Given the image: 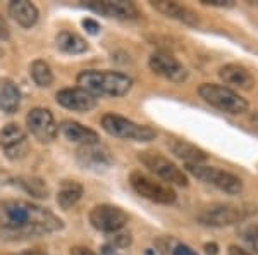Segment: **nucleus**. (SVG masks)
<instances>
[{
	"mask_svg": "<svg viewBox=\"0 0 258 255\" xmlns=\"http://www.w3.org/2000/svg\"><path fill=\"white\" fill-rule=\"evenodd\" d=\"M219 76L224 83L241 90H249L253 86L251 73L241 64H226L219 71Z\"/></svg>",
	"mask_w": 258,
	"mask_h": 255,
	"instance_id": "a211bd4d",
	"label": "nucleus"
},
{
	"mask_svg": "<svg viewBox=\"0 0 258 255\" xmlns=\"http://www.w3.org/2000/svg\"><path fill=\"white\" fill-rule=\"evenodd\" d=\"M241 238H243L244 243L251 248V252L258 253V224L246 226V228L243 229V233H241Z\"/></svg>",
	"mask_w": 258,
	"mask_h": 255,
	"instance_id": "a878e982",
	"label": "nucleus"
},
{
	"mask_svg": "<svg viewBox=\"0 0 258 255\" xmlns=\"http://www.w3.org/2000/svg\"><path fill=\"white\" fill-rule=\"evenodd\" d=\"M205 250H207V253H209V255H217L219 253V246L215 243H207Z\"/></svg>",
	"mask_w": 258,
	"mask_h": 255,
	"instance_id": "473e14b6",
	"label": "nucleus"
},
{
	"mask_svg": "<svg viewBox=\"0 0 258 255\" xmlns=\"http://www.w3.org/2000/svg\"><path fill=\"white\" fill-rule=\"evenodd\" d=\"M21 106V90L12 79H0V111L14 114Z\"/></svg>",
	"mask_w": 258,
	"mask_h": 255,
	"instance_id": "412c9836",
	"label": "nucleus"
},
{
	"mask_svg": "<svg viewBox=\"0 0 258 255\" xmlns=\"http://www.w3.org/2000/svg\"><path fill=\"white\" fill-rule=\"evenodd\" d=\"M76 159L80 162L81 167L90 171H103L109 169L112 166V156L109 148H105L100 143H91V145H81L76 152Z\"/></svg>",
	"mask_w": 258,
	"mask_h": 255,
	"instance_id": "ddd939ff",
	"label": "nucleus"
},
{
	"mask_svg": "<svg viewBox=\"0 0 258 255\" xmlns=\"http://www.w3.org/2000/svg\"><path fill=\"white\" fill-rule=\"evenodd\" d=\"M69 255H98L97 252H93L88 246H73Z\"/></svg>",
	"mask_w": 258,
	"mask_h": 255,
	"instance_id": "c85d7f7f",
	"label": "nucleus"
},
{
	"mask_svg": "<svg viewBox=\"0 0 258 255\" xmlns=\"http://www.w3.org/2000/svg\"><path fill=\"white\" fill-rule=\"evenodd\" d=\"M169 147L172 150L174 156L186 162V166L203 164V162L209 159V156H207L202 148H198L197 145L189 143V141H184V140H172L169 143Z\"/></svg>",
	"mask_w": 258,
	"mask_h": 255,
	"instance_id": "6ab92c4d",
	"label": "nucleus"
},
{
	"mask_svg": "<svg viewBox=\"0 0 258 255\" xmlns=\"http://www.w3.org/2000/svg\"><path fill=\"white\" fill-rule=\"evenodd\" d=\"M30 74L33 78V81L36 83L41 88H47L53 83V73H52V68L47 64L45 61H35L31 62L30 66Z\"/></svg>",
	"mask_w": 258,
	"mask_h": 255,
	"instance_id": "b1692460",
	"label": "nucleus"
},
{
	"mask_svg": "<svg viewBox=\"0 0 258 255\" xmlns=\"http://www.w3.org/2000/svg\"><path fill=\"white\" fill-rule=\"evenodd\" d=\"M62 136L66 140L73 141V143H81V145H91V143H98V133L93 129L83 126V124L76 123V121H64L59 126Z\"/></svg>",
	"mask_w": 258,
	"mask_h": 255,
	"instance_id": "f3484780",
	"label": "nucleus"
},
{
	"mask_svg": "<svg viewBox=\"0 0 258 255\" xmlns=\"http://www.w3.org/2000/svg\"><path fill=\"white\" fill-rule=\"evenodd\" d=\"M83 26L86 28V31H88L90 35H97L100 31V24L95 19H85L83 21Z\"/></svg>",
	"mask_w": 258,
	"mask_h": 255,
	"instance_id": "cd10ccee",
	"label": "nucleus"
},
{
	"mask_svg": "<svg viewBox=\"0 0 258 255\" xmlns=\"http://www.w3.org/2000/svg\"><path fill=\"white\" fill-rule=\"evenodd\" d=\"M0 148H2L4 156L11 161H21L28 156L30 150V141L28 135L19 124L9 123L0 129Z\"/></svg>",
	"mask_w": 258,
	"mask_h": 255,
	"instance_id": "6e6552de",
	"label": "nucleus"
},
{
	"mask_svg": "<svg viewBox=\"0 0 258 255\" xmlns=\"http://www.w3.org/2000/svg\"><path fill=\"white\" fill-rule=\"evenodd\" d=\"M14 255H47V253L41 252V250H24V252H21V253H14Z\"/></svg>",
	"mask_w": 258,
	"mask_h": 255,
	"instance_id": "72a5a7b5",
	"label": "nucleus"
},
{
	"mask_svg": "<svg viewBox=\"0 0 258 255\" xmlns=\"http://www.w3.org/2000/svg\"><path fill=\"white\" fill-rule=\"evenodd\" d=\"M83 196V186L78 181H71V179H66V181L60 183V188L57 191V203H59L60 209L64 211H69L71 207H74Z\"/></svg>",
	"mask_w": 258,
	"mask_h": 255,
	"instance_id": "4be33fe9",
	"label": "nucleus"
},
{
	"mask_svg": "<svg viewBox=\"0 0 258 255\" xmlns=\"http://www.w3.org/2000/svg\"><path fill=\"white\" fill-rule=\"evenodd\" d=\"M78 85L93 97H124L133 86V79L117 71L86 69L78 74Z\"/></svg>",
	"mask_w": 258,
	"mask_h": 255,
	"instance_id": "f03ea898",
	"label": "nucleus"
},
{
	"mask_svg": "<svg viewBox=\"0 0 258 255\" xmlns=\"http://www.w3.org/2000/svg\"><path fill=\"white\" fill-rule=\"evenodd\" d=\"M243 212L239 207L231 206V203H210L209 207L202 209L198 214V221L205 226H214V228H224L241 221Z\"/></svg>",
	"mask_w": 258,
	"mask_h": 255,
	"instance_id": "f8f14e48",
	"label": "nucleus"
},
{
	"mask_svg": "<svg viewBox=\"0 0 258 255\" xmlns=\"http://www.w3.org/2000/svg\"><path fill=\"white\" fill-rule=\"evenodd\" d=\"M26 126L40 143H52L59 133V126L53 119V114L43 107H35L28 112Z\"/></svg>",
	"mask_w": 258,
	"mask_h": 255,
	"instance_id": "1a4fd4ad",
	"label": "nucleus"
},
{
	"mask_svg": "<svg viewBox=\"0 0 258 255\" xmlns=\"http://www.w3.org/2000/svg\"><path fill=\"white\" fill-rule=\"evenodd\" d=\"M85 7L115 19H136L140 16L135 4L124 2V0H114V2L112 0H90V2H85Z\"/></svg>",
	"mask_w": 258,
	"mask_h": 255,
	"instance_id": "4468645a",
	"label": "nucleus"
},
{
	"mask_svg": "<svg viewBox=\"0 0 258 255\" xmlns=\"http://www.w3.org/2000/svg\"><path fill=\"white\" fill-rule=\"evenodd\" d=\"M202 4L210 7H232L231 0H202Z\"/></svg>",
	"mask_w": 258,
	"mask_h": 255,
	"instance_id": "c756f323",
	"label": "nucleus"
},
{
	"mask_svg": "<svg viewBox=\"0 0 258 255\" xmlns=\"http://www.w3.org/2000/svg\"><path fill=\"white\" fill-rule=\"evenodd\" d=\"M11 18L23 28H31L38 21V7L28 0H16L9 4Z\"/></svg>",
	"mask_w": 258,
	"mask_h": 255,
	"instance_id": "aec40b11",
	"label": "nucleus"
},
{
	"mask_svg": "<svg viewBox=\"0 0 258 255\" xmlns=\"http://www.w3.org/2000/svg\"><path fill=\"white\" fill-rule=\"evenodd\" d=\"M186 167H188V171L197 179L207 183L210 186H215L217 190L224 191V193L239 195L243 191V181H241V178L229 173V171H224L215 166H203V164L186 166Z\"/></svg>",
	"mask_w": 258,
	"mask_h": 255,
	"instance_id": "39448f33",
	"label": "nucleus"
},
{
	"mask_svg": "<svg viewBox=\"0 0 258 255\" xmlns=\"http://www.w3.org/2000/svg\"><path fill=\"white\" fill-rule=\"evenodd\" d=\"M57 47L64 54H71V56H78V54H85L88 50V43L86 40L80 36L78 33L73 31H60L57 35Z\"/></svg>",
	"mask_w": 258,
	"mask_h": 255,
	"instance_id": "5701e85b",
	"label": "nucleus"
},
{
	"mask_svg": "<svg viewBox=\"0 0 258 255\" xmlns=\"http://www.w3.org/2000/svg\"><path fill=\"white\" fill-rule=\"evenodd\" d=\"M11 38V30L7 21L4 19V16L0 14V40H9Z\"/></svg>",
	"mask_w": 258,
	"mask_h": 255,
	"instance_id": "bb28decb",
	"label": "nucleus"
},
{
	"mask_svg": "<svg viewBox=\"0 0 258 255\" xmlns=\"http://www.w3.org/2000/svg\"><path fill=\"white\" fill-rule=\"evenodd\" d=\"M152 7L155 11H159L160 14L167 16L170 19H176L182 24H188V26H197L200 23L197 12L191 11L189 7L182 6V4L167 2V0H155V2H152Z\"/></svg>",
	"mask_w": 258,
	"mask_h": 255,
	"instance_id": "dca6fc26",
	"label": "nucleus"
},
{
	"mask_svg": "<svg viewBox=\"0 0 258 255\" xmlns=\"http://www.w3.org/2000/svg\"><path fill=\"white\" fill-rule=\"evenodd\" d=\"M90 223L95 229L102 233H117L126 226L127 214L117 206L102 203V206L91 209Z\"/></svg>",
	"mask_w": 258,
	"mask_h": 255,
	"instance_id": "9d476101",
	"label": "nucleus"
},
{
	"mask_svg": "<svg viewBox=\"0 0 258 255\" xmlns=\"http://www.w3.org/2000/svg\"><path fill=\"white\" fill-rule=\"evenodd\" d=\"M129 185L140 196L150 200L153 203H162V206H170L176 202V191L169 185H164L160 181H155L148 174L135 171L129 176Z\"/></svg>",
	"mask_w": 258,
	"mask_h": 255,
	"instance_id": "423d86ee",
	"label": "nucleus"
},
{
	"mask_svg": "<svg viewBox=\"0 0 258 255\" xmlns=\"http://www.w3.org/2000/svg\"><path fill=\"white\" fill-rule=\"evenodd\" d=\"M102 128L110 136L122 138V140L129 141H140V143H147V141H152L157 138L155 129L145 126V124H138L119 114H112V112L102 118Z\"/></svg>",
	"mask_w": 258,
	"mask_h": 255,
	"instance_id": "20e7f679",
	"label": "nucleus"
},
{
	"mask_svg": "<svg viewBox=\"0 0 258 255\" xmlns=\"http://www.w3.org/2000/svg\"><path fill=\"white\" fill-rule=\"evenodd\" d=\"M64 228L60 217L48 209L26 200H0V231L12 236H36L55 233Z\"/></svg>",
	"mask_w": 258,
	"mask_h": 255,
	"instance_id": "f257e3e1",
	"label": "nucleus"
},
{
	"mask_svg": "<svg viewBox=\"0 0 258 255\" xmlns=\"http://www.w3.org/2000/svg\"><path fill=\"white\" fill-rule=\"evenodd\" d=\"M174 255H197L191 248H188L186 245H179L176 246V250H174Z\"/></svg>",
	"mask_w": 258,
	"mask_h": 255,
	"instance_id": "2f4dec72",
	"label": "nucleus"
},
{
	"mask_svg": "<svg viewBox=\"0 0 258 255\" xmlns=\"http://www.w3.org/2000/svg\"><path fill=\"white\" fill-rule=\"evenodd\" d=\"M227 255H253V253H249L248 250L241 248V246L231 245V246H229V250H227Z\"/></svg>",
	"mask_w": 258,
	"mask_h": 255,
	"instance_id": "7c9ffc66",
	"label": "nucleus"
},
{
	"mask_svg": "<svg viewBox=\"0 0 258 255\" xmlns=\"http://www.w3.org/2000/svg\"><path fill=\"white\" fill-rule=\"evenodd\" d=\"M150 69L160 78L172 83H184L188 79V69L169 52H155L148 59Z\"/></svg>",
	"mask_w": 258,
	"mask_h": 255,
	"instance_id": "9b49d317",
	"label": "nucleus"
},
{
	"mask_svg": "<svg viewBox=\"0 0 258 255\" xmlns=\"http://www.w3.org/2000/svg\"><path fill=\"white\" fill-rule=\"evenodd\" d=\"M200 97L209 106L226 112V114L239 116L248 111V102L238 91L227 88V86L217 85V83H203L198 88Z\"/></svg>",
	"mask_w": 258,
	"mask_h": 255,
	"instance_id": "7ed1b4c3",
	"label": "nucleus"
},
{
	"mask_svg": "<svg viewBox=\"0 0 258 255\" xmlns=\"http://www.w3.org/2000/svg\"><path fill=\"white\" fill-rule=\"evenodd\" d=\"M138 159L141 161V164L147 166L155 176H159L160 179H164L165 183L176 186H188V178L182 173L179 167L174 164L172 161H169L167 157L160 156L157 152H140Z\"/></svg>",
	"mask_w": 258,
	"mask_h": 255,
	"instance_id": "0eeeda50",
	"label": "nucleus"
},
{
	"mask_svg": "<svg viewBox=\"0 0 258 255\" xmlns=\"http://www.w3.org/2000/svg\"><path fill=\"white\" fill-rule=\"evenodd\" d=\"M16 185H19L26 193H30L36 198H47L48 196V186L43 179L33 178V176H21L18 178Z\"/></svg>",
	"mask_w": 258,
	"mask_h": 255,
	"instance_id": "393cba45",
	"label": "nucleus"
},
{
	"mask_svg": "<svg viewBox=\"0 0 258 255\" xmlns=\"http://www.w3.org/2000/svg\"><path fill=\"white\" fill-rule=\"evenodd\" d=\"M55 100L59 106L74 112H88L91 109L97 107V97H93V95L88 93L86 90L80 88V86L57 91Z\"/></svg>",
	"mask_w": 258,
	"mask_h": 255,
	"instance_id": "2eb2a0df",
	"label": "nucleus"
}]
</instances>
